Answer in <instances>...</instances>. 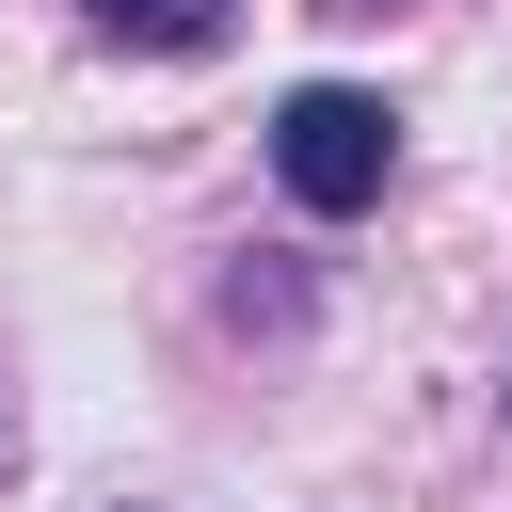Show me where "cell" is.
<instances>
[{"label": "cell", "instance_id": "1", "mask_svg": "<svg viewBox=\"0 0 512 512\" xmlns=\"http://www.w3.org/2000/svg\"><path fill=\"white\" fill-rule=\"evenodd\" d=\"M384 160H400V112L352 96V80H304V96L272 112V176H288V208H320V224L384 208Z\"/></svg>", "mask_w": 512, "mask_h": 512}, {"label": "cell", "instance_id": "2", "mask_svg": "<svg viewBox=\"0 0 512 512\" xmlns=\"http://www.w3.org/2000/svg\"><path fill=\"white\" fill-rule=\"evenodd\" d=\"M112 48H224V0H80Z\"/></svg>", "mask_w": 512, "mask_h": 512}, {"label": "cell", "instance_id": "3", "mask_svg": "<svg viewBox=\"0 0 512 512\" xmlns=\"http://www.w3.org/2000/svg\"><path fill=\"white\" fill-rule=\"evenodd\" d=\"M352 16H368V0H352Z\"/></svg>", "mask_w": 512, "mask_h": 512}]
</instances>
